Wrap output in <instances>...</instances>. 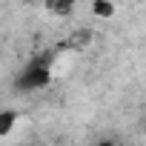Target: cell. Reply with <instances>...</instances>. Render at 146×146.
Returning <instances> with one entry per match:
<instances>
[{"label":"cell","instance_id":"7a4b0ae2","mask_svg":"<svg viewBox=\"0 0 146 146\" xmlns=\"http://www.w3.org/2000/svg\"><path fill=\"white\" fill-rule=\"evenodd\" d=\"M89 43H92V32H89V29H78V32H72V35L57 46V52H83Z\"/></svg>","mask_w":146,"mask_h":146},{"label":"cell","instance_id":"8992f818","mask_svg":"<svg viewBox=\"0 0 146 146\" xmlns=\"http://www.w3.org/2000/svg\"><path fill=\"white\" fill-rule=\"evenodd\" d=\"M98 146H117V143H115V140H100Z\"/></svg>","mask_w":146,"mask_h":146},{"label":"cell","instance_id":"5b68a950","mask_svg":"<svg viewBox=\"0 0 146 146\" xmlns=\"http://www.w3.org/2000/svg\"><path fill=\"white\" fill-rule=\"evenodd\" d=\"M92 12H95V17H112L115 15V3L112 0H92Z\"/></svg>","mask_w":146,"mask_h":146},{"label":"cell","instance_id":"277c9868","mask_svg":"<svg viewBox=\"0 0 146 146\" xmlns=\"http://www.w3.org/2000/svg\"><path fill=\"white\" fill-rule=\"evenodd\" d=\"M75 6H78V0H46V9H49L52 15H57V17L72 15V12H75Z\"/></svg>","mask_w":146,"mask_h":146},{"label":"cell","instance_id":"3957f363","mask_svg":"<svg viewBox=\"0 0 146 146\" xmlns=\"http://www.w3.org/2000/svg\"><path fill=\"white\" fill-rule=\"evenodd\" d=\"M17 120H20L17 109H0V137L12 135V132H15V126H17Z\"/></svg>","mask_w":146,"mask_h":146},{"label":"cell","instance_id":"6da1fadb","mask_svg":"<svg viewBox=\"0 0 146 146\" xmlns=\"http://www.w3.org/2000/svg\"><path fill=\"white\" fill-rule=\"evenodd\" d=\"M52 63H54V52H43L40 57H35L15 80L17 92H37L43 86L52 83Z\"/></svg>","mask_w":146,"mask_h":146}]
</instances>
